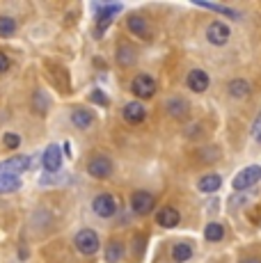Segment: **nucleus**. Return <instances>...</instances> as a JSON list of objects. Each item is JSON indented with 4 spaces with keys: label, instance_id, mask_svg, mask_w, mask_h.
Returning a JSON list of instances; mask_svg holds the SVG:
<instances>
[{
    "label": "nucleus",
    "instance_id": "obj_1",
    "mask_svg": "<svg viewBox=\"0 0 261 263\" xmlns=\"http://www.w3.org/2000/svg\"><path fill=\"white\" fill-rule=\"evenodd\" d=\"M73 242H76L80 254H85V256H92L99 252V236L94 229H80L76 234V238H73Z\"/></svg>",
    "mask_w": 261,
    "mask_h": 263
},
{
    "label": "nucleus",
    "instance_id": "obj_2",
    "mask_svg": "<svg viewBox=\"0 0 261 263\" xmlns=\"http://www.w3.org/2000/svg\"><path fill=\"white\" fill-rule=\"evenodd\" d=\"M130 209L138 215H149L156 209V197L147 190H135L133 195H130Z\"/></svg>",
    "mask_w": 261,
    "mask_h": 263
},
{
    "label": "nucleus",
    "instance_id": "obj_3",
    "mask_svg": "<svg viewBox=\"0 0 261 263\" xmlns=\"http://www.w3.org/2000/svg\"><path fill=\"white\" fill-rule=\"evenodd\" d=\"M130 92L138 96V99H152L156 94V80L147 73H138L130 80Z\"/></svg>",
    "mask_w": 261,
    "mask_h": 263
},
{
    "label": "nucleus",
    "instance_id": "obj_4",
    "mask_svg": "<svg viewBox=\"0 0 261 263\" xmlns=\"http://www.w3.org/2000/svg\"><path fill=\"white\" fill-rule=\"evenodd\" d=\"M30 165H32L30 156H14V158L0 163V176H18L21 172H28Z\"/></svg>",
    "mask_w": 261,
    "mask_h": 263
},
{
    "label": "nucleus",
    "instance_id": "obj_5",
    "mask_svg": "<svg viewBox=\"0 0 261 263\" xmlns=\"http://www.w3.org/2000/svg\"><path fill=\"white\" fill-rule=\"evenodd\" d=\"M261 181V167L259 165H250V167H245L243 172H238V174L234 176V190H248L252 188L254 183H259Z\"/></svg>",
    "mask_w": 261,
    "mask_h": 263
},
{
    "label": "nucleus",
    "instance_id": "obj_6",
    "mask_svg": "<svg viewBox=\"0 0 261 263\" xmlns=\"http://www.w3.org/2000/svg\"><path fill=\"white\" fill-rule=\"evenodd\" d=\"M92 209L99 217H113L115 213H117V199H115L110 192H101V195L94 197Z\"/></svg>",
    "mask_w": 261,
    "mask_h": 263
},
{
    "label": "nucleus",
    "instance_id": "obj_7",
    "mask_svg": "<svg viewBox=\"0 0 261 263\" xmlns=\"http://www.w3.org/2000/svg\"><path fill=\"white\" fill-rule=\"evenodd\" d=\"M229 37H232V32H229V28L222 21H213L207 28V39L213 46H225L229 42Z\"/></svg>",
    "mask_w": 261,
    "mask_h": 263
},
{
    "label": "nucleus",
    "instance_id": "obj_8",
    "mask_svg": "<svg viewBox=\"0 0 261 263\" xmlns=\"http://www.w3.org/2000/svg\"><path fill=\"white\" fill-rule=\"evenodd\" d=\"M87 172L94 179H108V176L113 174V163H110V158H105V156H94L87 163Z\"/></svg>",
    "mask_w": 261,
    "mask_h": 263
},
{
    "label": "nucleus",
    "instance_id": "obj_9",
    "mask_svg": "<svg viewBox=\"0 0 261 263\" xmlns=\"http://www.w3.org/2000/svg\"><path fill=\"white\" fill-rule=\"evenodd\" d=\"M42 165H44V170L51 172V174H55V172L60 170V165H62V151H60L58 144H51L46 151H44Z\"/></svg>",
    "mask_w": 261,
    "mask_h": 263
},
{
    "label": "nucleus",
    "instance_id": "obj_10",
    "mask_svg": "<svg viewBox=\"0 0 261 263\" xmlns=\"http://www.w3.org/2000/svg\"><path fill=\"white\" fill-rule=\"evenodd\" d=\"M185 85H188L193 92L202 94L209 89V73L202 71V69H193V71L188 73V78H185Z\"/></svg>",
    "mask_w": 261,
    "mask_h": 263
},
{
    "label": "nucleus",
    "instance_id": "obj_11",
    "mask_svg": "<svg viewBox=\"0 0 261 263\" xmlns=\"http://www.w3.org/2000/svg\"><path fill=\"white\" fill-rule=\"evenodd\" d=\"M156 222L163 229H174V227L181 222V215H179V211L172 209V206H163L156 215Z\"/></svg>",
    "mask_w": 261,
    "mask_h": 263
},
{
    "label": "nucleus",
    "instance_id": "obj_12",
    "mask_svg": "<svg viewBox=\"0 0 261 263\" xmlns=\"http://www.w3.org/2000/svg\"><path fill=\"white\" fill-rule=\"evenodd\" d=\"M144 117H147V110L140 101H130V103L124 105V119L128 124H140V121H144Z\"/></svg>",
    "mask_w": 261,
    "mask_h": 263
},
{
    "label": "nucleus",
    "instance_id": "obj_13",
    "mask_svg": "<svg viewBox=\"0 0 261 263\" xmlns=\"http://www.w3.org/2000/svg\"><path fill=\"white\" fill-rule=\"evenodd\" d=\"M71 121L78 126V128H87V126H92L94 115L89 112V110H85V108H73V112H71Z\"/></svg>",
    "mask_w": 261,
    "mask_h": 263
},
{
    "label": "nucleus",
    "instance_id": "obj_14",
    "mask_svg": "<svg viewBox=\"0 0 261 263\" xmlns=\"http://www.w3.org/2000/svg\"><path fill=\"white\" fill-rule=\"evenodd\" d=\"M190 256H193V247H190L188 242H177V245L172 247V261L185 263V261H190Z\"/></svg>",
    "mask_w": 261,
    "mask_h": 263
},
{
    "label": "nucleus",
    "instance_id": "obj_15",
    "mask_svg": "<svg viewBox=\"0 0 261 263\" xmlns=\"http://www.w3.org/2000/svg\"><path fill=\"white\" fill-rule=\"evenodd\" d=\"M220 185H222V179H220L218 174H207V176H202V179H199L197 188L202 192H215Z\"/></svg>",
    "mask_w": 261,
    "mask_h": 263
},
{
    "label": "nucleus",
    "instance_id": "obj_16",
    "mask_svg": "<svg viewBox=\"0 0 261 263\" xmlns=\"http://www.w3.org/2000/svg\"><path fill=\"white\" fill-rule=\"evenodd\" d=\"M128 30L133 34H138V37H147V21H144L142 16H138V14H133V16H128Z\"/></svg>",
    "mask_w": 261,
    "mask_h": 263
},
{
    "label": "nucleus",
    "instance_id": "obj_17",
    "mask_svg": "<svg viewBox=\"0 0 261 263\" xmlns=\"http://www.w3.org/2000/svg\"><path fill=\"white\" fill-rule=\"evenodd\" d=\"M229 94L234 96V99H245V96L250 94V83L248 80H240V78H236L229 83Z\"/></svg>",
    "mask_w": 261,
    "mask_h": 263
},
{
    "label": "nucleus",
    "instance_id": "obj_18",
    "mask_svg": "<svg viewBox=\"0 0 261 263\" xmlns=\"http://www.w3.org/2000/svg\"><path fill=\"white\" fill-rule=\"evenodd\" d=\"M197 7H204V9H211V12H218V14H225V16H229V18H238L240 14L236 12V9L232 7H225V5H213V3H202V0H197Z\"/></svg>",
    "mask_w": 261,
    "mask_h": 263
},
{
    "label": "nucleus",
    "instance_id": "obj_19",
    "mask_svg": "<svg viewBox=\"0 0 261 263\" xmlns=\"http://www.w3.org/2000/svg\"><path fill=\"white\" fill-rule=\"evenodd\" d=\"M124 256V245L117 240L108 242V247H105V261L108 263H119V259Z\"/></svg>",
    "mask_w": 261,
    "mask_h": 263
},
{
    "label": "nucleus",
    "instance_id": "obj_20",
    "mask_svg": "<svg viewBox=\"0 0 261 263\" xmlns=\"http://www.w3.org/2000/svg\"><path fill=\"white\" fill-rule=\"evenodd\" d=\"M167 110L172 117H185V112H188V103H185L183 99H179V96H174V99L167 101Z\"/></svg>",
    "mask_w": 261,
    "mask_h": 263
},
{
    "label": "nucleus",
    "instance_id": "obj_21",
    "mask_svg": "<svg viewBox=\"0 0 261 263\" xmlns=\"http://www.w3.org/2000/svg\"><path fill=\"white\" fill-rule=\"evenodd\" d=\"M204 238L211 240V242H218L225 238V229L222 224H218V222H211V224H207V229H204Z\"/></svg>",
    "mask_w": 261,
    "mask_h": 263
},
{
    "label": "nucleus",
    "instance_id": "obj_22",
    "mask_svg": "<svg viewBox=\"0 0 261 263\" xmlns=\"http://www.w3.org/2000/svg\"><path fill=\"white\" fill-rule=\"evenodd\" d=\"M18 188H21V179H18V176H0V195L14 192Z\"/></svg>",
    "mask_w": 261,
    "mask_h": 263
},
{
    "label": "nucleus",
    "instance_id": "obj_23",
    "mask_svg": "<svg viewBox=\"0 0 261 263\" xmlns=\"http://www.w3.org/2000/svg\"><path fill=\"white\" fill-rule=\"evenodd\" d=\"M16 32V21L12 16H0V37H14Z\"/></svg>",
    "mask_w": 261,
    "mask_h": 263
},
{
    "label": "nucleus",
    "instance_id": "obj_24",
    "mask_svg": "<svg viewBox=\"0 0 261 263\" xmlns=\"http://www.w3.org/2000/svg\"><path fill=\"white\" fill-rule=\"evenodd\" d=\"M135 50L130 48V46H119L117 50V60H119V64H124V67H128V64H133L135 62Z\"/></svg>",
    "mask_w": 261,
    "mask_h": 263
},
{
    "label": "nucleus",
    "instance_id": "obj_25",
    "mask_svg": "<svg viewBox=\"0 0 261 263\" xmlns=\"http://www.w3.org/2000/svg\"><path fill=\"white\" fill-rule=\"evenodd\" d=\"M3 144L7 146V149H16V146L21 144V138H18L16 133H5V138H3Z\"/></svg>",
    "mask_w": 261,
    "mask_h": 263
},
{
    "label": "nucleus",
    "instance_id": "obj_26",
    "mask_svg": "<svg viewBox=\"0 0 261 263\" xmlns=\"http://www.w3.org/2000/svg\"><path fill=\"white\" fill-rule=\"evenodd\" d=\"M89 99H92V101H94V103H97V105H103V108H105V105L110 103V101H108V96H105V94L101 92V89H94V92L89 94Z\"/></svg>",
    "mask_w": 261,
    "mask_h": 263
},
{
    "label": "nucleus",
    "instance_id": "obj_27",
    "mask_svg": "<svg viewBox=\"0 0 261 263\" xmlns=\"http://www.w3.org/2000/svg\"><path fill=\"white\" fill-rule=\"evenodd\" d=\"M252 135H254V140H259V142H261V112L257 115V119H254V126H252Z\"/></svg>",
    "mask_w": 261,
    "mask_h": 263
},
{
    "label": "nucleus",
    "instance_id": "obj_28",
    "mask_svg": "<svg viewBox=\"0 0 261 263\" xmlns=\"http://www.w3.org/2000/svg\"><path fill=\"white\" fill-rule=\"evenodd\" d=\"M7 69H9V58L3 53V50H0V73H5Z\"/></svg>",
    "mask_w": 261,
    "mask_h": 263
},
{
    "label": "nucleus",
    "instance_id": "obj_29",
    "mask_svg": "<svg viewBox=\"0 0 261 263\" xmlns=\"http://www.w3.org/2000/svg\"><path fill=\"white\" fill-rule=\"evenodd\" d=\"M240 263H261V259H257V256H248V259H243Z\"/></svg>",
    "mask_w": 261,
    "mask_h": 263
},
{
    "label": "nucleus",
    "instance_id": "obj_30",
    "mask_svg": "<svg viewBox=\"0 0 261 263\" xmlns=\"http://www.w3.org/2000/svg\"><path fill=\"white\" fill-rule=\"evenodd\" d=\"M62 146H64V154H67V156H71V144L67 142V144H62Z\"/></svg>",
    "mask_w": 261,
    "mask_h": 263
}]
</instances>
